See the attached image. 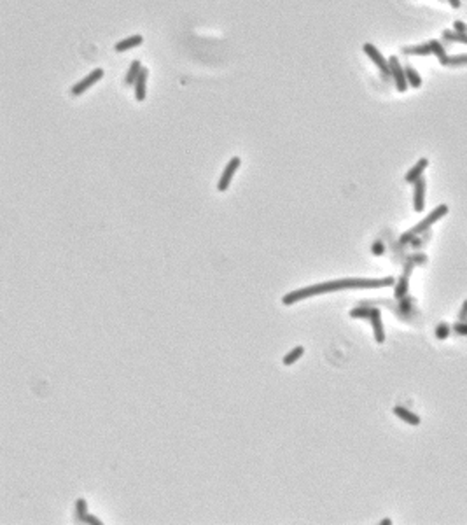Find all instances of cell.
<instances>
[{"label":"cell","instance_id":"83f0119b","mask_svg":"<svg viewBox=\"0 0 467 525\" xmlns=\"http://www.w3.org/2000/svg\"><path fill=\"white\" fill-rule=\"evenodd\" d=\"M84 523L102 525V522H100V520H98V518H95V516H91V515H88V516H86V518H84Z\"/></svg>","mask_w":467,"mask_h":525},{"label":"cell","instance_id":"30bf717a","mask_svg":"<svg viewBox=\"0 0 467 525\" xmlns=\"http://www.w3.org/2000/svg\"><path fill=\"white\" fill-rule=\"evenodd\" d=\"M147 77H149V70L145 67H142L140 76H138L135 82V100L137 102H144L145 100V84H147Z\"/></svg>","mask_w":467,"mask_h":525},{"label":"cell","instance_id":"ba28073f","mask_svg":"<svg viewBox=\"0 0 467 525\" xmlns=\"http://www.w3.org/2000/svg\"><path fill=\"white\" fill-rule=\"evenodd\" d=\"M369 321H371V326H373V331H375V340H377L378 343H383L385 342V331H383L382 315H380L378 308H371Z\"/></svg>","mask_w":467,"mask_h":525},{"label":"cell","instance_id":"4fadbf2b","mask_svg":"<svg viewBox=\"0 0 467 525\" xmlns=\"http://www.w3.org/2000/svg\"><path fill=\"white\" fill-rule=\"evenodd\" d=\"M402 54H415V56H429V54H432V47H430L429 42H425V44H418V46H408V47H402Z\"/></svg>","mask_w":467,"mask_h":525},{"label":"cell","instance_id":"5b68a950","mask_svg":"<svg viewBox=\"0 0 467 525\" xmlns=\"http://www.w3.org/2000/svg\"><path fill=\"white\" fill-rule=\"evenodd\" d=\"M240 165H241V160L238 156H235V158L229 160V163L226 165V168H224L223 175H221L219 182H217V189H219V193H224L229 188V184H231L233 177H235L236 170L240 168Z\"/></svg>","mask_w":467,"mask_h":525},{"label":"cell","instance_id":"ffe728a7","mask_svg":"<svg viewBox=\"0 0 467 525\" xmlns=\"http://www.w3.org/2000/svg\"><path fill=\"white\" fill-rule=\"evenodd\" d=\"M76 513H77L79 522H84V518L88 516V503H86L84 499L76 501Z\"/></svg>","mask_w":467,"mask_h":525},{"label":"cell","instance_id":"4316f807","mask_svg":"<svg viewBox=\"0 0 467 525\" xmlns=\"http://www.w3.org/2000/svg\"><path fill=\"white\" fill-rule=\"evenodd\" d=\"M458 321H467V299L464 301V305H462V308H460V314H458Z\"/></svg>","mask_w":467,"mask_h":525},{"label":"cell","instance_id":"f1b7e54d","mask_svg":"<svg viewBox=\"0 0 467 525\" xmlns=\"http://www.w3.org/2000/svg\"><path fill=\"white\" fill-rule=\"evenodd\" d=\"M446 2H448L453 9H458V7H460V0H446Z\"/></svg>","mask_w":467,"mask_h":525},{"label":"cell","instance_id":"6da1fadb","mask_svg":"<svg viewBox=\"0 0 467 525\" xmlns=\"http://www.w3.org/2000/svg\"><path fill=\"white\" fill-rule=\"evenodd\" d=\"M394 277L385 279H341V280H331V282L315 284V286L304 287L299 291H292L282 298L284 305H294L296 301H301L304 298H312V296L332 293V291H343V289H377V287H389L394 286Z\"/></svg>","mask_w":467,"mask_h":525},{"label":"cell","instance_id":"e0dca14e","mask_svg":"<svg viewBox=\"0 0 467 525\" xmlns=\"http://www.w3.org/2000/svg\"><path fill=\"white\" fill-rule=\"evenodd\" d=\"M303 354H304L303 347H294V349H292L287 355H284V364H286V366L294 364V362H298L299 359L303 357Z\"/></svg>","mask_w":467,"mask_h":525},{"label":"cell","instance_id":"ac0fdd59","mask_svg":"<svg viewBox=\"0 0 467 525\" xmlns=\"http://www.w3.org/2000/svg\"><path fill=\"white\" fill-rule=\"evenodd\" d=\"M445 67H460V65H467V53L462 54H455V56H446V60L441 63Z\"/></svg>","mask_w":467,"mask_h":525},{"label":"cell","instance_id":"5bb4252c","mask_svg":"<svg viewBox=\"0 0 467 525\" xmlns=\"http://www.w3.org/2000/svg\"><path fill=\"white\" fill-rule=\"evenodd\" d=\"M140 70H142L140 60H133L132 65H130V69H128V74H126V77H124V84L126 86H135L137 79H138V76H140Z\"/></svg>","mask_w":467,"mask_h":525},{"label":"cell","instance_id":"7c38bea8","mask_svg":"<svg viewBox=\"0 0 467 525\" xmlns=\"http://www.w3.org/2000/svg\"><path fill=\"white\" fill-rule=\"evenodd\" d=\"M142 42H144V37H142V35H132V37L122 39V41L117 42V44L114 46V49H116L117 53H122V51H128V49H132V47L140 46Z\"/></svg>","mask_w":467,"mask_h":525},{"label":"cell","instance_id":"cb8c5ba5","mask_svg":"<svg viewBox=\"0 0 467 525\" xmlns=\"http://www.w3.org/2000/svg\"><path fill=\"white\" fill-rule=\"evenodd\" d=\"M453 331L460 336H467V321H460L457 324H453Z\"/></svg>","mask_w":467,"mask_h":525},{"label":"cell","instance_id":"f546056e","mask_svg":"<svg viewBox=\"0 0 467 525\" xmlns=\"http://www.w3.org/2000/svg\"><path fill=\"white\" fill-rule=\"evenodd\" d=\"M392 522H390V520L389 518H385V520H382V522H380V525H390Z\"/></svg>","mask_w":467,"mask_h":525},{"label":"cell","instance_id":"3957f363","mask_svg":"<svg viewBox=\"0 0 467 525\" xmlns=\"http://www.w3.org/2000/svg\"><path fill=\"white\" fill-rule=\"evenodd\" d=\"M389 65H390V76L395 82V88H397L399 93H404L408 89V79H406V72H404V67L399 63L397 56H390L389 58Z\"/></svg>","mask_w":467,"mask_h":525},{"label":"cell","instance_id":"44dd1931","mask_svg":"<svg viewBox=\"0 0 467 525\" xmlns=\"http://www.w3.org/2000/svg\"><path fill=\"white\" fill-rule=\"evenodd\" d=\"M450 331H452V327L446 324V322H441V324H438L434 333H436L438 340H446V338L450 336Z\"/></svg>","mask_w":467,"mask_h":525},{"label":"cell","instance_id":"2e32d148","mask_svg":"<svg viewBox=\"0 0 467 525\" xmlns=\"http://www.w3.org/2000/svg\"><path fill=\"white\" fill-rule=\"evenodd\" d=\"M404 72H406V79H408V84L411 86V88H420L422 86V77H420V74L417 72V70L413 69V67L408 63V65L404 67Z\"/></svg>","mask_w":467,"mask_h":525},{"label":"cell","instance_id":"d6986e66","mask_svg":"<svg viewBox=\"0 0 467 525\" xmlns=\"http://www.w3.org/2000/svg\"><path fill=\"white\" fill-rule=\"evenodd\" d=\"M429 44H430V47H432V54L438 58L439 63L445 61L448 54H446V51H445V47H443L441 42H438V41H429Z\"/></svg>","mask_w":467,"mask_h":525},{"label":"cell","instance_id":"8fae6325","mask_svg":"<svg viewBox=\"0 0 467 525\" xmlns=\"http://www.w3.org/2000/svg\"><path fill=\"white\" fill-rule=\"evenodd\" d=\"M394 413L410 425H420V422H422L420 417L415 415V413L410 412V410H406L404 406H394Z\"/></svg>","mask_w":467,"mask_h":525},{"label":"cell","instance_id":"7a4b0ae2","mask_svg":"<svg viewBox=\"0 0 467 525\" xmlns=\"http://www.w3.org/2000/svg\"><path fill=\"white\" fill-rule=\"evenodd\" d=\"M446 214H448V205H439V207L434 208L432 212H430L429 215L425 217V219H422L420 223L417 224V226H413L408 233H411V235H417V233H423V231H427L429 230L432 224H436L441 217H445Z\"/></svg>","mask_w":467,"mask_h":525},{"label":"cell","instance_id":"d4e9b609","mask_svg":"<svg viewBox=\"0 0 467 525\" xmlns=\"http://www.w3.org/2000/svg\"><path fill=\"white\" fill-rule=\"evenodd\" d=\"M371 251H373L375 256H382L383 251H385V247H383V242H382V240H377V242L373 243V247H371Z\"/></svg>","mask_w":467,"mask_h":525},{"label":"cell","instance_id":"8992f818","mask_svg":"<svg viewBox=\"0 0 467 525\" xmlns=\"http://www.w3.org/2000/svg\"><path fill=\"white\" fill-rule=\"evenodd\" d=\"M102 77H104V70H102V69L93 70V72L88 74V76H86L84 79H81L77 84L72 86V89H70L72 97H79V95H82V93L86 91V89H89L93 84H97V82L100 81Z\"/></svg>","mask_w":467,"mask_h":525},{"label":"cell","instance_id":"7402d4cb","mask_svg":"<svg viewBox=\"0 0 467 525\" xmlns=\"http://www.w3.org/2000/svg\"><path fill=\"white\" fill-rule=\"evenodd\" d=\"M408 293V280L406 277H402V279H399V282H397V286H395V298H404V294Z\"/></svg>","mask_w":467,"mask_h":525},{"label":"cell","instance_id":"52a82bcc","mask_svg":"<svg viewBox=\"0 0 467 525\" xmlns=\"http://www.w3.org/2000/svg\"><path fill=\"white\" fill-rule=\"evenodd\" d=\"M423 207H425V179L420 177L415 182L413 189V208L415 212H423Z\"/></svg>","mask_w":467,"mask_h":525},{"label":"cell","instance_id":"9a60e30c","mask_svg":"<svg viewBox=\"0 0 467 525\" xmlns=\"http://www.w3.org/2000/svg\"><path fill=\"white\" fill-rule=\"evenodd\" d=\"M443 39L446 42H457V44H465L467 46V34L457 30H445L443 32Z\"/></svg>","mask_w":467,"mask_h":525},{"label":"cell","instance_id":"603a6c76","mask_svg":"<svg viewBox=\"0 0 467 525\" xmlns=\"http://www.w3.org/2000/svg\"><path fill=\"white\" fill-rule=\"evenodd\" d=\"M350 317H354V319H369L371 317V308H364V306H361V308H354V310H350Z\"/></svg>","mask_w":467,"mask_h":525},{"label":"cell","instance_id":"277c9868","mask_svg":"<svg viewBox=\"0 0 467 525\" xmlns=\"http://www.w3.org/2000/svg\"><path fill=\"white\" fill-rule=\"evenodd\" d=\"M362 49H364V53H366L367 56L371 58V61H373L380 70H382L383 76L392 77V76H390V65H389V60H385V56H383V54L380 53L377 47H375L373 44H369V42H366V44L362 46Z\"/></svg>","mask_w":467,"mask_h":525},{"label":"cell","instance_id":"484cf974","mask_svg":"<svg viewBox=\"0 0 467 525\" xmlns=\"http://www.w3.org/2000/svg\"><path fill=\"white\" fill-rule=\"evenodd\" d=\"M453 30L462 32V34H467V25H465L464 21H460V19H457V21L453 23Z\"/></svg>","mask_w":467,"mask_h":525},{"label":"cell","instance_id":"9c48e42d","mask_svg":"<svg viewBox=\"0 0 467 525\" xmlns=\"http://www.w3.org/2000/svg\"><path fill=\"white\" fill-rule=\"evenodd\" d=\"M427 167H429V160H427V158H422V160H418V163L415 165V167L404 175V180H406L408 184H415L422 177V173L425 172Z\"/></svg>","mask_w":467,"mask_h":525}]
</instances>
